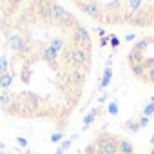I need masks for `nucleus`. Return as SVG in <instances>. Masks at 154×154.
I'll use <instances>...</instances> for the list:
<instances>
[{"label": "nucleus", "instance_id": "obj_1", "mask_svg": "<svg viewBox=\"0 0 154 154\" xmlns=\"http://www.w3.org/2000/svg\"><path fill=\"white\" fill-rule=\"evenodd\" d=\"M118 141H120V138H116L114 134H109V132H102L94 140V143L103 150V154H118Z\"/></svg>", "mask_w": 154, "mask_h": 154}, {"label": "nucleus", "instance_id": "obj_2", "mask_svg": "<svg viewBox=\"0 0 154 154\" xmlns=\"http://www.w3.org/2000/svg\"><path fill=\"white\" fill-rule=\"evenodd\" d=\"M71 40H72V45L82 47V49H85L87 53H91V36H89V31H87L85 27H82L80 24L72 29Z\"/></svg>", "mask_w": 154, "mask_h": 154}, {"label": "nucleus", "instance_id": "obj_3", "mask_svg": "<svg viewBox=\"0 0 154 154\" xmlns=\"http://www.w3.org/2000/svg\"><path fill=\"white\" fill-rule=\"evenodd\" d=\"M89 58H91V53H87L85 49L76 47V45L71 47V60H72V67H74V69L89 67V62H91Z\"/></svg>", "mask_w": 154, "mask_h": 154}, {"label": "nucleus", "instance_id": "obj_4", "mask_svg": "<svg viewBox=\"0 0 154 154\" xmlns=\"http://www.w3.org/2000/svg\"><path fill=\"white\" fill-rule=\"evenodd\" d=\"M8 47L15 53H24L27 49V40L20 33H11L8 35Z\"/></svg>", "mask_w": 154, "mask_h": 154}, {"label": "nucleus", "instance_id": "obj_5", "mask_svg": "<svg viewBox=\"0 0 154 154\" xmlns=\"http://www.w3.org/2000/svg\"><path fill=\"white\" fill-rule=\"evenodd\" d=\"M100 114H102V107H94V109H91V111L82 118V131H87V129L96 122V118H100Z\"/></svg>", "mask_w": 154, "mask_h": 154}, {"label": "nucleus", "instance_id": "obj_6", "mask_svg": "<svg viewBox=\"0 0 154 154\" xmlns=\"http://www.w3.org/2000/svg\"><path fill=\"white\" fill-rule=\"evenodd\" d=\"M84 78H85V72H84V69H72V71H67V74H65V80H67V84H72V85L84 84Z\"/></svg>", "mask_w": 154, "mask_h": 154}, {"label": "nucleus", "instance_id": "obj_7", "mask_svg": "<svg viewBox=\"0 0 154 154\" xmlns=\"http://www.w3.org/2000/svg\"><path fill=\"white\" fill-rule=\"evenodd\" d=\"M49 6H51V17H53V20L54 22H62V20H65L67 17H69V13L60 6V4H56V2H49Z\"/></svg>", "mask_w": 154, "mask_h": 154}, {"label": "nucleus", "instance_id": "obj_8", "mask_svg": "<svg viewBox=\"0 0 154 154\" xmlns=\"http://www.w3.org/2000/svg\"><path fill=\"white\" fill-rule=\"evenodd\" d=\"M80 8H82V11H84L85 15H89V17H93V18H98V17H100V6H98L96 2L87 0V2H82V4H80Z\"/></svg>", "mask_w": 154, "mask_h": 154}, {"label": "nucleus", "instance_id": "obj_9", "mask_svg": "<svg viewBox=\"0 0 154 154\" xmlns=\"http://www.w3.org/2000/svg\"><path fill=\"white\" fill-rule=\"evenodd\" d=\"M58 56H60V53H56L51 45H45L44 49H42V58L47 62V63H51V65H54L56 67V62H58Z\"/></svg>", "mask_w": 154, "mask_h": 154}, {"label": "nucleus", "instance_id": "obj_10", "mask_svg": "<svg viewBox=\"0 0 154 154\" xmlns=\"http://www.w3.org/2000/svg\"><path fill=\"white\" fill-rule=\"evenodd\" d=\"M111 80H112V67H105L103 69V74H102V82H100V85L96 87L98 91H103L109 84H111Z\"/></svg>", "mask_w": 154, "mask_h": 154}, {"label": "nucleus", "instance_id": "obj_11", "mask_svg": "<svg viewBox=\"0 0 154 154\" xmlns=\"http://www.w3.org/2000/svg\"><path fill=\"white\" fill-rule=\"evenodd\" d=\"M118 154H134V147L129 140L125 138H120L118 141Z\"/></svg>", "mask_w": 154, "mask_h": 154}, {"label": "nucleus", "instance_id": "obj_12", "mask_svg": "<svg viewBox=\"0 0 154 154\" xmlns=\"http://www.w3.org/2000/svg\"><path fill=\"white\" fill-rule=\"evenodd\" d=\"M13 80H15V76L11 72L0 74V91H9V87L13 85Z\"/></svg>", "mask_w": 154, "mask_h": 154}, {"label": "nucleus", "instance_id": "obj_13", "mask_svg": "<svg viewBox=\"0 0 154 154\" xmlns=\"http://www.w3.org/2000/svg\"><path fill=\"white\" fill-rule=\"evenodd\" d=\"M127 4H129V15H127L125 20H132L134 13L140 11V8H141V4H143V0H127Z\"/></svg>", "mask_w": 154, "mask_h": 154}, {"label": "nucleus", "instance_id": "obj_14", "mask_svg": "<svg viewBox=\"0 0 154 154\" xmlns=\"http://www.w3.org/2000/svg\"><path fill=\"white\" fill-rule=\"evenodd\" d=\"M38 17H40V18H44V20H53L49 2H47V4H40V6H38Z\"/></svg>", "mask_w": 154, "mask_h": 154}, {"label": "nucleus", "instance_id": "obj_15", "mask_svg": "<svg viewBox=\"0 0 154 154\" xmlns=\"http://www.w3.org/2000/svg\"><path fill=\"white\" fill-rule=\"evenodd\" d=\"M131 71H132L134 76H138V78H143L145 72H147V65H145L143 62H141V63H134V65H131Z\"/></svg>", "mask_w": 154, "mask_h": 154}, {"label": "nucleus", "instance_id": "obj_16", "mask_svg": "<svg viewBox=\"0 0 154 154\" xmlns=\"http://www.w3.org/2000/svg\"><path fill=\"white\" fill-rule=\"evenodd\" d=\"M127 62H129V65H134V63H141V62H143V54L132 49V51L127 54Z\"/></svg>", "mask_w": 154, "mask_h": 154}, {"label": "nucleus", "instance_id": "obj_17", "mask_svg": "<svg viewBox=\"0 0 154 154\" xmlns=\"http://www.w3.org/2000/svg\"><path fill=\"white\" fill-rule=\"evenodd\" d=\"M152 114H154V98H150V100L145 103L143 111H141V116H147V118H150Z\"/></svg>", "mask_w": 154, "mask_h": 154}, {"label": "nucleus", "instance_id": "obj_18", "mask_svg": "<svg viewBox=\"0 0 154 154\" xmlns=\"http://www.w3.org/2000/svg\"><path fill=\"white\" fill-rule=\"evenodd\" d=\"M49 45H51L56 53H60L62 49H65V42H63V38H53Z\"/></svg>", "mask_w": 154, "mask_h": 154}, {"label": "nucleus", "instance_id": "obj_19", "mask_svg": "<svg viewBox=\"0 0 154 154\" xmlns=\"http://www.w3.org/2000/svg\"><path fill=\"white\" fill-rule=\"evenodd\" d=\"M123 127H125V131H129V132H138V131H140L138 120H127Z\"/></svg>", "mask_w": 154, "mask_h": 154}, {"label": "nucleus", "instance_id": "obj_20", "mask_svg": "<svg viewBox=\"0 0 154 154\" xmlns=\"http://www.w3.org/2000/svg\"><path fill=\"white\" fill-rule=\"evenodd\" d=\"M84 154H103V150L93 141V143H89V145L85 147V152H84Z\"/></svg>", "mask_w": 154, "mask_h": 154}, {"label": "nucleus", "instance_id": "obj_21", "mask_svg": "<svg viewBox=\"0 0 154 154\" xmlns=\"http://www.w3.org/2000/svg\"><path fill=\"white\" fill-rule=\"evenodd\" d=\"M11 100H13V96L9 91H0V105H8V103H11Z\"/></svg>", "mask_w": 154, "mask_h": 154}, {"label": "nucleus", "instance_id": "obj_22", "mask_svg": "<svg viewBox=\"0 0 154 154\" xmlns=\"http://www.w3.org/2000/svg\"><path fill=\"white\" fill-rule=\"evenodd\" d=\"M6 72H9V62L2 54V56H0V74H6Z\"/></svg>", "mask_w": 154, "mask_h": 154}, {"label": "nucleus", "instance_id": "obj_23", "mask_svg": "<svg viewBox=\"0 0 154 154\" xmlns=\"http://www.w3.org/2000/svg\"><path fill=\"white\" fill-rule=\"evenodd\" d=\"M118 111H120V107H118V102H114V100H112V102L107 105V112H109L111 116H116V114H118Z\"/></svg>", "mask_w": 154, "mask_h": 154}, {"label": "nucleus", "instance_id": "obj_24", "mask_svg": "<svg viewBox=\"0 0 154 154\" xmlns=\"http://www.w3.org/2000/svg\"><path fill=\"white\" fill-rule=\"evenodd\" d=\"M143 80L149 82V84H154V65L147 69V72H145V76H143Z\"/></svg>", "mask_w": 154, "mask_h": 154}, {"label": "nucleus", "instance_id": "obj_25", "mask_svg": "<svg viewBox=\"0 0 154 154\" xmlns=\"http://www.w3.org/2000/svg\"><path fill=\"white\" fill-rule=\"evenodd\" d=\"M147 42H149V40H140L138 44H134V47H132V49H134V51H138V53H141V51H143V49L149 45Z\"/></svg>", "mask_w": 154, "mask_h": 154}, {"label": "nucleus", "instance_id": "obj_26", "mask_svg": "<svg viewBox=\"0 0 154 154\" xmlns=\"http://www.w3.org/2000/svg\"><path fill=\"white\" fill-rule=\"evenodd\" d=\"M51 141L53 143H62L63 141V132H54V134H51Z\"/></svg>", "mask_w": 154, "mask_h": 154}, {"label": "nucleus", "instance_id": "obj_27", "mask_svg": "<svg viewBox=\"0 0 154 154\" xmlns=\"http://www.w3.org/2000/svg\"><path fill=\"white\" fill-rule=\"evenodd\" d=\"M71 145H72V140H71V138H67V140H63V141L60 143V147H58V149H60L62 152H65V150H67Z\"/></svg>", "mask_w": 154, "mask_h": 154}, {"label": "nucleus", "instance_id": "obj_28", "mask_svg": "<svg viewBox=\"0 0 154 154\" xmlns=\"http://www.w3.org/2000/svg\"><path fill=\"white\" fill-rule=\"evenodd\" d=\"M149 122H150V118H147V116H140V118H138V125H140V129H141V127H147Z\"/></svg>", "mask_w": 154, "mask_h": 154}, {"label": "nucleus", "instance_id": "obj_29", "mask_svg": "<svg viewBox=\"0 0 154 154\" xmlns=\"http://www.w3.org/2000/svg\"><path fill=\"white\" fill-rule=\"evenodd\" d=\"M109 42H111V45H112L114 49L120 45V40H118V36H116V35H109Z\"/></svg>", "mask_w": 154, "mask_h": 154}, {"label": "nucleus", "instance_id": "obj_30", "mask_svg": "<svg viewBox=\"0 0 154 154\" xmlns=\"http://www.w3.org/2000/svg\"><path fill=\"white\" fill-rule=\"evenodd\" d=\"M17 143H18L20 147H27V140H26L24 136H18V138H17Z\"/></svg>", "mask_w": 154, "mask_h": 154}, {"label": "nucleus", "instance_id": "obj_31", "mask_svg": "<svg viewBox=\"0 0 154 154\" xmlns=\"http://www.w3.org/2000/svg\"><path fill=\"white\" fill-rule=\"evenodd\" d=\"M107 42H109V36H102V38H100V45H102V47L107 45Z\"/></svg>", "mask_w": 154, "mask_h": 154}, {"label": "nucleus", "instance_id": "obj_32", "mask_svg": "<svg viewBox=\"0 0 154 154\" xmlns=\"http://www.w3.org/2000/svg\"><path fill=\"white\" fill-rule=\"evenodd\" d=\"M105 100H107V94H105V93H103V94H102V96H100V98H98V103H103V102H105Z\"/></svg>", "mask_w": 154, "mask_h": 154}, {"label": "nucleus", "instance_id": "obj_33", "mask_svg": "<svg viewBox=\"0 0 154 154\" xmlns=\"http://www.w3.org/2000/svg\"><path fill=\"white\" fill-rule=\"evenodd\" d=\"M134 38H136V35H127V36H125V40H127V42H132Z\"/></svg>", "mask_w": 154, "mask_h": 154}, {"label": "nucleus", "instance_id": "obj_34", "mask_svg": "<svg viewBox=\"0 0 154 154\" xmlns=\"http://www.w3.org/2000/svg\"><path fill=\"white\" fill-rule=\"evenodd\" d=\"M98 35L100 36H105V29H98Z\"/></svg>", "mask_w": 154, "mask_h": 154}, {"label": "nucleus", "instance_id": "obj_35", "mask_svg": "<svg viewBox=\"0 0 154 154\" xmlns=\"http://www.w3.org/2000/svg\"><path fill=\"white\" fill-rule=\"evenodd\" d=\"M11 4H20V2H24V0H9Z\"/></svg>", "mask_w": 154, "mask_h": 154}, {"label": "nucleus", "instance_id": "obj_36", "mask_svg": "<svg viewBox=\"0 0 154 154\" xmlns=\"http://www.w3.org/2000/svg\"><path fill=\"white\" fill-rule=\"evenodd\" d=\"M40 4H47V2H51V0H38Z\"/></svg>", "mask_w": 154, "mask_h": 154}, {"label": "nucleus", "instance_id": "obj_37", "mask_svg": "<svg viewBox=\"0 0 154 154\" xmlns=\"http://www.w3.org/2000/svg\"><path fill=\"white\" fill-rule=\"evenodd\" d=\"M150 145H152V147H154V134H152V136H150Z\"/></svg>", "mask_w": 154, "mask_h": 154}, {"label": "nucleus", "instance_id": "obj_38", "mask_svg": "<svg viewBox=\"0 0 154 154\" xmlns=\"http://www.w3.org/2000/svg\"><path fill=\"white\" fill-rule=\"evenodd\" d=\"M149 42H152V44H154V36H152V38H150V40H149Z\"/></svg>", "mask_w": 154, "mask_h": 154}]
</instances>
